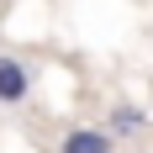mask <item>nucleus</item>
<instances>
[{
  "mask_svg": "<svg viewBox=\"0 0 153 153\" xmlns=\"http://www.w3.org/2000/svg\"><path fill=\"white\" fill-rule=\"evenodd\" d=\"M106 127H111V137H137V132H143V111H132V106H116Z\"/></svg>",
  "mask_w": 153,
  "mask_h": 153,
  "instance_id": "7ed1b4c3",
  "label": "nucleus"
},
{
  "mask_svg": "<svg viewBox=\"0 0 153 153\" xmlns=\"http://www.w3.org/2000/svg\"><path fill=\"white\" fill-rule=\"evenodd\" d=\"M27 95H32V74H27V63L0 53V106H21Z\"/></svg>",
  "mask_w": 153,
  "mask_h": 153,
  "instance_id": "f257e3e1",
  "label": "nucleus"
},
{
  "mask_svg": "<svg viewBox=\"0 0 153 153\" xmlns=\"http://www.w3.org/2000/svg\"><path fill=\"white\" fill-rule=\"evenodd\" d=\"M58 153H116V137H111V127H74V132H63Z\"/></svg>",
  "mask_w": 153,
  "mask_h": 153,
  "instance_id": "f03ea898",
  "label": "nucleus"
}]
</instances>
